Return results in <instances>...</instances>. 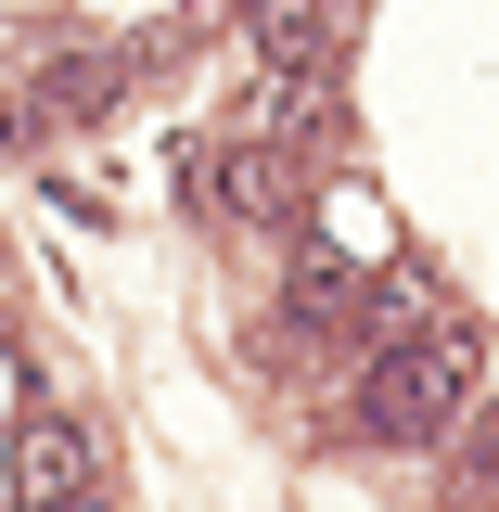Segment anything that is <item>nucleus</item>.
<instances>
[{"label":"nucleus","instance_id":"obj_2","mask_svg":"<svg viewBox=\"0 0 499 512\" xmlns=\"http://www.w3.org/2000/svg\"><path fill=\"white\" fill-rule=\"evenodd\" d=\"M13 474H26V500H77L90 487V423L77 410H26L13 423Z\"/></svg>","mask_w":499,"mask_h":512},{"label":"nucleus","instance_id":"obj_6","mask_svg":"<svg viewBox=\"0 0 499 512\" xmlns=\"http://www.w3.org/2000/svg\"><path fill=\"white\" fill-rule=\"evenodd\" d=\"M346 308H359V269H346V244L295 256V282H282V320H295V333H346Z\"/></svg>","mask_w":499,"mask_h":512},{"label":"nucleus","instance_id":"obj_1","mask_svg":"<svg viewBox=\"0 0 499 512\" xmlns=\"http://www.w3.org/2000/svg\"><path fill=\"white\" fill-rule=\"evenodd\" d=\"M474 372H487L474 320H423V333H384V346H372V372H359V423H372L384 448H423V436H448V423H461Z\"/></svg>","mask_w":499,"mask_h":512},{"label":"nucleus","instance_id":"obj_3","mask_svg":"<svg viewBox=\"0 0 499 512\" xmlns=\"http://www.w3.org/2000/svg\"><path fill=\"white\" fill-rule=\"evenodd\" d=\"M192 192H205L218 218H282V154L244 128L231 154H192Z\"/></svg>","mask_w":499,"mask_h":512},{"label":"nucleus","instance_id":"obj_4","mask_svg":"<svg viewBox=\"0 0 499 512\" xmlns=\"http://www.w3.org/2000/svg\"><path fill=\"white\" fill-rule=\"evenodd\" d=\"M244 39H256V64L320 77V64H333V0H244Z\"/></svg>","mask_w":499,"mask_h":512},{"label":"nucleus","instance_id":"obj_5","mask_svg":"<svg viewBox=\"0 0 499 512\" xmlns=\"http://www.w3.org/2000/svg\"><path fill=\"white\" fill-rule=\"evenodd\" d=\"M116 90H128L116 52H52V64H39V116H52V128H103Z\"/></svg>","mask_w":499,"mask_h":512}]
</instances>
